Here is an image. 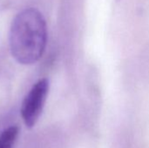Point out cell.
Wrapping results in <instances>:
<instances>
[{"label": "cell", "mask_w": 149, "mask_h": 148, "mask_svg": "<svg viewBox=\"0 0 149 148\" xmlns=\"http://www.w3.org/2000/svg\"><path fill=\"white\" fill-rule=\"evenodd\" d=\"M47 42V26L43 15L29 8L17 15L10 32L13 58L22 65H32L42 57Z\"/></svg>", "instance_id": "cell-1"}, {"label": "cell", "mask_w": 149, "mask_h": 148, "mask_svg": "<svg viewBox=\"0 0 149 148\" xmlns=\"http://www.w3.org/2000/svg\"><path fill=\"white\" fill-rule=\"evenodd\" d=\"M18 134V128L10 126L0 134V148H12Z\"/></svg>", "instance_id": "cell-3"}, {"label": "cell", "mask_w": 149, "mask_h": 148, "mask_svg": "<svg viewBox=\"0 0 149 148\" xmlns=\"http://www.w3.org/2000/svg\"><path fill=\"white\" fill-rule=\"evenodd\" d=\"M48 91L49 81L43 79L33 85L25 96L21 107V116L27 127L31 128L38 121L44 108Z\"/></svg>", "instance_id": "cell-2"}]
</instances>
